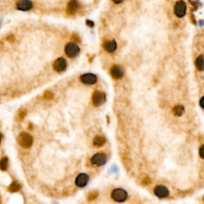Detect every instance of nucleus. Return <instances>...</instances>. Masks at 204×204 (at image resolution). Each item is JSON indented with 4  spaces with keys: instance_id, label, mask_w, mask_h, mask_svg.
Segmentation results:
<instances>
[{
    "instance_id": "cd10ccee",
    "label": "nucleus",
    "mask_w": 204,
    "mask_h": 204,
    "mask_svg": "<svg viewBox=\"0 0 204 204\" xmlns=\"http://www.w3.org/2000/svg\"><path fill=\"white\" fill-rule=\"evenodd\" d=\"M2 134L0 133V144H1V141H2Z\"/></svg>"
},
{
    "instance_id": "4468645a",
    "label": "nucleus",
    "mask_w": 204,
    "mask_h": 204,
    "mask_svg": "<svg viewBox=\"0 0 204 204\" xmlns=\"http://www.w3.org/2000/svg\"><path fill=\"white\" fill-rule=\"evenodd\" d=\"M104 48L109 53H113L116 50V43L113 40L105 41V43H104Z\"/></svg>"
},
{
    "instance_id": "9b49d317",
    "label": "nucleus",
    "mask_w": 204,
    "mask_h": 204,
    "mask_svg": "<svg viewBox=\"0 0 204 204\" xmlns=\"http://www.w3.org/2000/svg\"><path fill=\"white\" fill-rule=\"evenodd\" d=\"M66 62L64 58H60L56 60L54 63V69L57 72H63L66 69Z\"/></svg>"
},
{
    "instance_id": "412c9836",
    "label": "nucleus",
    "mask_w": 204,
    "mask_h": 204,
    "mask_svg": "<svg viewBox=\"0 0 204 204\" xmlns=\"http://www.w3.org/2000/svg\"><path fill=\"white\" fill-rule=\"evenodd\" d=\"M97 195H98L97 192H96V191L91 192L90 194L88 195V200H89V201H92V200H94L95 199L97 198Z\"/></svg>"
},
{
    "instance_id": "a211bd4d",
    "label": "nucleus",
    "mask_w": 204,
    "mask_h": 204,
    "mask_svg": "<svg viewBox=\"0 0 204 204\" xmlns=\"http://www.w3.org/2000/svg\"><path fill=\"white\" fill-rule=\"evenodd\" d=\"M21 189V185L18 182H13L12 184L9 186V191L10 192H17Z\"/></svg>"
},
{
    "instance_id": "f257e3e1",
    "label": "nucleus",
    "mask_w": 204,
    "mask_h": 204,
    "mask_svg": "<svg viewBox=\"0 0 204 204\" xmlns=\"http://www.w3.org/2000/svg\"><path fill=\"white\" fill-rule=\"evenodd\" d=\"M17 140L19 145L23 149H29L33 145V137L27 132H21Z\"/></svg>"
},
{
    "instance_id": "ddd939ff",
    "label": "nucleus",
    "mask_w": 204,
    "mask_h": 204,
    "mask_svg": "<svg viewBox=\"0 0 204 204\" xmlns=\"http://www.w3.org/2000/svg\"><path fill=\"white\" fill-rule=\"evenodd\" d=\"M79 7H80V5L77 0H71L67 6V12L69 15H74L78 10Z\"/></svg>"
},
{
    "instance_id": "a878e982",
    "label": "nucleus",
    "mask_w": 204,
    "mask_h": 204,
    "mask_svg": "<svg viewBox=\"0 0 204 204\" xmlns=\"http://www.w3.org/2000/svg\"><path fill=\"white\" fill-rule=\"evenodd\" d=\"M113 2H115V3H116V4H118V3H121L124 0H112Z\"/></svg>"
},
{
    "instance_id": "b1692460",
    "label": "nucleus",
    "mask_w": 204,
    "mask_h": 204,
    "mask_svg": "<svg viewBox=\"0 0 204 204\" xmlns=\"http://www.w3.org/2000/svg\"><path fill=\"white\" fill-rule=\"evenodd\" d=\"M203 145L202 146H201V148H200L199 149V156L200 157L202 158V159H203L204 158V156H203Z\"/></svg>"
},
{
    "instance_id": "f3484780",
    "label": "nucleus",
    "mask_w": 204,
    "mask_h": 204,
    "mask_svg": "<svg viewBox=\"0 0 204 204\" xmlns=\"http://www.w3.org/2000/svg\"><path fill=\"white\" fill-rule=\"evenodd\" d=\"M195 66L199 70L202 71L203 70V56L200 55L196 58Z\"/></svg>"
},
{
    "instance_id": "aec40b11",
    "label": "nucleus",
    "mask_w": 204,
    "mask_h": 204,
    "mask_svg": "<svg viewBox=\"0 0 204 204\" xmlns=\"http://www.w3.org/2000/svg\"><path fill=\"white\" fill-rule=\"evenodd\" d=\"M26 115H27V110H26L25 109H22L19 110V113H18V119H19V120H22L24 119Z\"/></svg>"
},
{
    "instance_id": "7ed1b4c3",
    "label": "nucleus",
    "mask_w": 204,
    "mask_h": 204,
    "mask_svg": "<svg viewBox=\"0 0 204 204\" xmlns=\"http://www.w3.org/2000/svg\"><path fill=\"white\" fill-rule=\"evenodd\" d=\"M108 158L106 155L102 152H98L95 154L90 159V162L92 164L96 166H103L107 163Z\"/></svg>"
},
{
    "instance_id": "423d86ee",
    "label": "nucleus",
    "mask_w": 204,
    "mask_h": 204,
    "mask_svg": "<svg viewBox=\"0 0 204 204\" xmlns=\"http://www.w3.org/2000/svg\"><path fill=\"white\" fill-rule=\"evenodd\" d=\"M174 11H175L176 16L179 17V18L184 17L186 14V11H187V6H186L185 2L184 1H179L176 2L175 8H174Z\"/></svg>"
},
{
    "instance_id": "0eeeda50",
    "label": "nucleus",
    "mask_w": 204,
    "mask_h": 204,
    "mask_svg": "<svg viewBox=\"0 0 204 204\" xmlns=\"http://www.w3.org/2000/svg\"><path fill=\"white\" fill-rule=\"evenodd\" d=\"M155 195L159 199L167 198L169 195V191L165 186L158 185L156 186L154 189Z\"/></svg>"
},
{
    "instance_id": "4be33fe9",
    "label": "nucleus",
    "mask_w": 204,
    "mask_h": 204,
    "mask_svg": "<svg viewBox=\"0 0 204 204\" xmlns=\"http://www.w3.org/2000/svg\"><path fill=\"white\" fill-rule=\"evenodd\" d=\"M44 97L46 99H52L54 97V95L51 92H45V94H44Z\"/></svg>"
},
{
    "instance_id": "bb28decb",
    "label": "nucleus",
    "mask_w": 204,
    "mask_h": 204,
    "mask_svg": "<svg viewBox=\"0 0 204 204\" xmlns=\"http://www.w3.org/2000/svg\"><path fill=\"white\" fill-rule=\"evenodd\" d=\"M202 101H203V97L201 98V101H200V105H201V107L203 108V105H202Z\"/></svg>"
},
{
    "instance_id": "f8f14e48",
    "label": "nucleus",
    "mask_w": 204,
    "mask_h": 204,
    "mask_svg": "<svg viewBox=\"0 0 204 204\" xmlns=\"http://www.w3.org/2000/svg\"><path fill=\"white\" fill-rule=\"evenodd\" d=\"M110 73L113 78L120 79L124 75V70L119 66H113L110 70Z\"/></svg>"
},
{
    "instance_id": "dca6fc26",
    "label": "nucleus",
    "mask_w": 204,
    "mask_h": 204,
    "mask_svg": "<svg viewBox=\"0 0 204 204\" xmlns=\"http://www.w3.org/2000/svg\"><path fill=\"white\" fill-rule=\"evenodd\" d=\"M184 108L182 105H176L173 109V114L176 116H180L184 114Z\"/></svg>"
},
{
    "instance_id": "393cba45",
    "label": "nucleus",
    "mask_w": 204,
    "mask_h": 204,
    "mask_svg": "<svg viewBox=\"0 0 204 204\" xmlns=\"http://www.w3.org/2000/svg\"><path fill=\"white\" fill-rule=\"evenodd\" d=\"M7 40L10 41H14V36H13V35H10V36H8V37H7Z\"/></svg>"
},
{
    "instance_id": "2eb2a0df",
    "label": "nucleus",
    "mask_w": 204,
    "mask_h": 204,
    "mask_svg": "<svg viewBox=\"0 0 204 204\" xmlns=\"http://www.w3.org/2000/svg\"><path fill=\"white\" fill-rule=\"evenodd\" d=\"M105 137L101 136H96L94 139H93V145L97 148H100V147H102L105 144Z\"/></svg>"
},
{
    "instance_id": "9d476101",
    "label": "nucleus",
    "mask_w": 204,
    "mask_h": 204,
    "mask_svg": "<svg viewBox=\"0 0 204 204\" xmlns=\"http://www.w3.org/2000/svg\"><path fill=\"white\" fill-rule=\"evenodd\" d=\"M16 7L19 10L27 11L33 7V3L30 0H19V2H17Z\"/></svg>"
},
{
    "instance_id": "20e7f679",
    "label": "nucleus",
    "mask_w": 204,
    "mask_h": 204,
    "mask_svg": "<svg viewBox=\"0 0 204 204\" xmlns=\"http://www.w3.org/2000/svg\"><path fill=\"white\" fill-rule=\"evenodd\" d=\"M65 52L66 55L70 58H75L80 52V48L76 43L73 42H70L66 45L65 48Z\"/></svg>"
},
{
    "instance_id": "5701e85b",
    "label": "nucleus",
    "mask_w": 204,
    "mask_h": 204,
    "mask_svg": "<svg viewBox=\"0 0 204 204\" xmlns=\"http://www.w3.org/2000/svg\"><path fill=\"white\" fill-rule=\"evenodd\" d=\"M151 184V180L149 177H146L144 179V180L142 181L143 185H149Z\"/></svg>"
},
{
    "instance_id": "6e6552de",
    "label": "nucleus",
    "mask_w": 204,
    "mask_h": 204,
    "mask_svg": "<svg viewBox=\"0 0 204 204\" xmlns=\"http://www.w3.org/2000/svg\"><path fill=\"white\" fill-rule=\"evenodd\" d=\"M89 180V175L85 173L79 174L75 179V184L79 188H84L88 184Z\"/></svg>"
},
{
    "instance_id": "1a4fd4ad",
    "label": "nucleus",
    "mask_w": 204,
    "mask_h": 204,
    "mask_svg": "<svg viewBox=\"0 0 204 204\" xmlns=\"http://www.w3.org/2000/svg\"><path fill=\"white\" fill-rule=\"evenodd\" d=\"M81 81L85 85H93L97 82V77L93 73H85L81 77Z\"/></svg>"
},
{
    "instance_id": "f03ea898",
    "label": "nucleus",
    "mask_w": 204,
    "mask_h": 204,
    "mask_svg": "<svg viewBox=\"0 0 204 204\" xmlns=\"http://www.w3.org/2000/svg\"><path fill=\"white\" fill-rule=\"evenodd\" d=\"M111 197L115 202H123L128 198V194L125 190L121 189V188H116L112 191Z\"/></svg>"
},
{
    "instance_id": "6ab92c4d",
    "label": "nucleus",
    "mask_w": 204,
    "mask_h": 204,
    "mask_svg": "<svg viewBox=\"0 0 204 204\" xmlns=\"http://www.w3.org/2000/svg\"><path fill=\"white\" fill-rule=\"evenodd\" d=\"M8 168V159L6 157H3L0 160V169L2 171H6Z\"/></svg>"
},
{
    "instance_id": "39448f33",
    "label": "nucleus",
    "mask_w": 204,
    "mask_h": 204,
    "mask_svg": "<svg viewBox=\"0 0 204 204\" xmlns=\"http://www.w3.org/2000/svg\"><path fill=\"white\" fill-rule=\"evenodd\" d=\"M105 99H106L105 94L100 91H95L92 96V101L95 106H100L105 103Z\"/></svg>"
}]
</instances>
